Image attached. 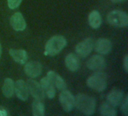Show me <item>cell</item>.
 Listing matches in <instances>:
<instances>
[{
  "label": "cell",
  "mask_w": 128,
  "mask_h": 116,
  "mask_svg": "<svg viewBox=\"0 0 128 116\" xmlns=\"http://www.w3.org/2000/svg\"><path fill=\"white\" fill-rule=\"evenodd\" d=\"M74 106L84 115H92L95 112L96 100L94 97L80 94L74 98Z\"/></svg>",
  "instance_id": "cell-1"
},
{
  "label": "cell",
  "mask_w": 128,
  "mask_h": 116,
  "mask_svg": "<svg viewBox=\"0 0 128 116\" xmlns=\"http://www.w3.org/2000/svg\"><path fill=\"white\" fill-rule=\"evenodd\" d=\"M67 45V41L62 35H56L52 37L45 45L44 54L53 57L60 53Z\"/></svg>",
  "instance_id": "cell-2"
},
{
  "label": "cell",
  "mask_w": 128,
  "mask_h": 116,
  "mask_svg": "<svg viewBox=\"0 0 128 116\" xmlns=\"http://www.w3.org/2000/svg\"><path fill=\"white\" fill-rule=\"evenodd\" d=\"M107 78L106 74L98 72L92 75L88 79H87V85L97 91H103L106 89L107 85Z\"/></svg>",
  "instance_id": "cell-3"
},
{
  "label": "cell",
  "mask_w": 128,
  "mask_h": 116,
  "mask_svg": "<svg viewBox=\"0 0 128 116\" xmlns=\"http://www.w3.org/2000/svg\"><path fill=\"white\" fill-rule=\"evenodd\" d=\"M108 23L116 27H127L128 25V16L126 12L115 10L107 15Z\"/></svg>",
  "instance_id": "cell-4"
},
{
  "label": "cell",
  "mask_w": 128,
  "mask_h": 116,
  "mask_svg": "<svg viewBox=\"0 0 128 116\" xmlns=\"http://www.w3.org/2000/svg\"><path fill=\"white\" fill-rule=\"evenodd\" d=\"M59 101L63 109L67 112H70L74 106V97L68 91H62L59 94Z\"/></svg>",
  "instance_id": "cell-5"
},
{
  "label": "cell",
  "mask_w": 128,
  "mask_h": 116,
  "mask_svg": "<svg viewBox=\"0 0 128 116\" xmlns=\"http://www.w3.org/2000/svg\"><path fill=\"white\" fill-rule=\"evenodd\" d=\"M28 93L38 100L42 101L44 99V91H43L40 84H38L36 81L32 79H28L26 83Z\"/></svg>",
  "instance_id": "cell-6"
},
{
  "label": "cell",
  "mask_w": 128,
  "mask_h": 116,
  "mask_svg": "<svg viewBox=\"0 0 128 116\" xmlns=\"http://www.w3.org/2000/svg\"><path fill=\"white\" fill-rule=\"evenodd\" d=\"M93 40L90 38H86L76 46V53L81 57L88 56L93 49Z\"/></svg>",
  "instance_id": "cell-7"
},
{
  "label": "cell",
  "mask_w": 128,
  "mask_h": 116,
  "mask_svg": "<svg viewBox=\"0 0 128 116\" xmlns=\"http://www.w3.org/2000/svg\"><path fill=\"white\" fill-rule=\"evenodd\" d=\"M87 67L93 71H100L106 67V60L102 56L94 55L86 62Z\"/></svg>",
  "instance_id": "cell-8"
},
{
  "label": "cell",
  "mask_w": 128,
  "mask_h": 116,
  "mask_svg": "<svg viewBox=\"0 0 128 116\" xmlns=\"http://www.w3.org/2000/svg\"><path fill=\"white\" fill-rule=\"evenodd\" d=\"M24 72L28 76L31 78H36L42 72V65L38 61L28 62L25 65Z\"/></svg>",
  "instance_id": "cell-9"
},
{
  "label": "cell",
  "mask_w": 128,
  "mask_h": 116,
  "mask_svg": "<svg viewBox=\"0 0 128 116\" xmlns=\"http://www.w3.org/2000/svg\"><path fill=\"white\" fill-rule=\"evenodd\" d=\"M14 93L16 96L21 100L26 101L28 97V91L26 83L22 80H17L14 84Z\"/></svg>",
  "instance_id": "cell-10"
},
{
  "label": "cell",
  "mask_w": 128,
  "mask_h": 116,
  "mask_svg": "<svg viewBox=\"0 0 128 116\" xmlns=\"http://www.w3.org/2000/svg\"><path fill=\"white\" fill-rule=\"evenodd\" d=\"M10 24L15 31H22L26 27L24 17L20 12H16L10 17Z\"/></svg>",
  "instance_id": "cell-11"
},
{
  "label": "cell",
  "mask_w": 128,
  "mask_h": 116,
  "mask_svg": "<svg viewBox=\"0 0 128 116\" xmlns=\"http://www.w3.org/2000/svg\"><path fill=\"white\" fill-rule=\"evenodd\" d=\"M94 49L101 54H107L112 49V42L107 38H99L94 44Z\"/></svg>",
  "instance_id": "cell-12"
},
{
  "label": "cell",
  "mask_w": 128,
  "mask_h": 116,
  "mask_svg": "<svg viewBox=\"0 0 128 116\" xmlns=\"http://www.w3.org/2000/svg\"><path fill=\"white\" fill-rule=\"evenodd\" d=\"M49 80L52 82V84L56 87L57 89L62 91L66 89V84L63 79L56 72L54 71H49L47 72V76H46Z\"/></svg>",
  "instance_id": "cell-13"
},
{
  "label": "cell",
  "mask_w": 128,
  "mask_h": 116,
  "mask_svg": "<svg viewBox=\"0 0 128 116\" xmlns=\"http://www.w3.org/2000/svg\"><path fill=\"white\" fill-rule=\"evenodd\" d=\"M123 97H124L123 91L118 89H115L112 90L110 93H109L106 99L110 105H112V106H117L122 103Z\"/></svg>",
  "instance_id": "cell-14"
},
{
  "label": "cell",
  "mask_w": 128,
  "mask_h": 116,
  "mask_svg": "<svg viewBox=\"0 0 128 116\" xmlns=\"http://www.w3.org/2000/svg\"><path fill=\"white\" fill-rule=\"evenodd\" d=\"M40 85L44 93H46V94L50 99H53L55 97L56 95L55 87L47 77L43 78L40 82Z\"/></svg>",
  "instance_id": "cell-15"
},
{
  "label": "cell",
  "mask_w": 128,
  "mask_h": 116,
  "mask_svg": "<svg viewBox=\"0 0 128 116\" xmlns=\"http://www.w3.org/2000/svg\"><path fill=\"white\" fill-rule=\"evenodd\" d=\"M9 54L16 63L20 64H24L28 59V54L23 49H10Z\"/></svg>",
  "instance_id": "cell-16"
},
{
  "label": "cell",
  "mask_w": 128,
  "mask_h": 116,
  "mask_svg": "<svg viewBox=\"0 0 128 116\" xmlns=\"http://www.w3.org/2000/svg\"><path fill=\"white\" fill-rule=\"evenodd\" d=\"M65 65L70 71L74 72L77 70L80 67V60L78 57L73 53L69 54L65 58Z\"/></svg>",
  "instance_id": "cell-17"
},
{
  "label": "cell",
  "mask_w": 128,
  "mask_h": 116,
  "mask_svg": "<svg viewBox=\"0 0 128 116\" xmlns=\"http://www.w3.org/2000/svg\"><path fill=\"white\" fill-rule=\"evenodd\" d=\"M2 93L8 98H10L14 95V82L11 79L7 78L4 79V82L2 86Z\"/></svg>",
  "instance_id": "cell-18"
},
{
  "label": "cell",
  "mask_w": 128,
  "mask_h": 116,
  "mask_svg": "<svg viewBox=\"0 0 128 116\" xmlns=\"http://www.w3.org/2000/svg\"><path fill=\"white\" fill-rule=\"evenodd\" d=\"M88 23L92 28H99L102 23V18L100 13L97 11H92L88 15Z\"/></svg>",
  "instance_id": "cell-19"
},
{
  "label": "cell",
  "mask_w": 128,
  "mask_h": 116,
  "mask_svg": "<svg viewBox=\"0 0 128 116\" xmlns=\"http://www.w3.org/2000/svg\"><path fill=\"white\" fill-rule=\"evenodd\" d=\"M100 113L102 115L105 116H116L117 115L116 110L114 109V106L110 103H102L100 106Z\"/></svg>",
  "instance_id": "cell-20"
},
{
  "label": "cell",
  "mask_w": 128,
  "mask_h": 116,
  "mask_svg": "<svg viewBox=\"0 0 128 116\" xmlns=\"http://www.w3.org/2000/svg\"><path fill=\"white\" fill-rule=\"evenodd\" d=\"M32 114L34 116H43L45 113V107L43 103L35 100L32 103Z\"/></svg>",
  "instance_id": "cell-21"
},
{
  "label": "cell",
  "mask_w": 128,
  "mask_h": 116,
  "mask_svg": "<svg viewBox=\"0 0 128 116\" xmlns=\"http://www.w3.org/2000/svg\"><path fill=\"white\" fill-rule=\"evenodd\" d=\"M22 0H8V5L10 9H15L19 7Z\"/></svg>",
  "instance_id": "cell-22"
},
{
  "label": "cell",
  "mask_w": 128,
  "mask_h": 116,
  "mask_svg": "<svg viewBox=\"0 0 128 116\" xmlns=\"http://www.w3.org/2000/svg\"><path fill=\"white\" fill-rule=\"evenodd\" d=\"M122 112H123V114L124 115L127 116L128 115V96H126V97L124 98V100L122 103Z\"/></svg>",
  "instance_id": "cell-23"
},
{
  "label": "cell",
  "mask_w": 128,
  "mask_h": 116,
  "mask_svg": "<svg viewBox=\"0 0 128 116\" xmlns=\"http://www.w3.org/2000/svg\"><path fill=\"white\" fill-rule=\"evenodd\" d=\"M124 69L126 71V72H128V56H125L124 57Z\"/></svg>",
  "instance_id": "cell-24"
},
{
  "label": "cell",
  "mask_w": 128,
  "mask_h": 116,
  "mask_svg": "<svg viewBox=\"0 0 128 116\" xmlns=\"http://www.w3.org/2000/svg\"><path fill=\"white\" fill-rule=\"evenodd\" d=\"M8 115V112H6V110H4V109H0V116H6Z\"/></svg>",
  "instance_id": "cell-25"
},
{
  "label": "cell",
  "mask_w": 128,
  "mask_h": 116,
  "mask_svg": "<svg viewBox=\"0 0 128 116\" xmlns=\"http://www.w3.org/2000/svg\"><path fill=\"white\" fill-rule=\"evenodd\" d=\"M123 1H125V0H112V2H114V3H117V2H123Z\"/></svg>",
  "instance_id": "cell-26"
},
{
  "label": "cell",
  "mask_w": 128,
  "mask_h": 116,
  "mask_svg": "<svg viewBox=\"0 0 128 116\" xmlns=\"http://www.w3.org/2000/svg\"><path fill=\"white\" fill-rule=\"evenodd\" d=\"M1 55H2V46H1V44H0V57H1Z\"/></svg>",
  "instance_id": "cell-27"
}]
</instances>
